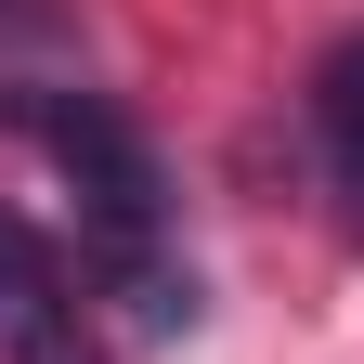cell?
<instances>
[{"label":"cell","mask_w":364,"mask_h":364,"mask_svg":"<svg viewBox=\"0 0 364 364\" xmlns=\"http://www.w3.org/2000/svg\"><path fill=\"white\" fill-rule=\"evenodd\" d=\"M312 144H326V169L364 196V39H338V53L312 65Z\"/></svg>","instance_id":"3957f363"},{"label":"cell","mask_w":364,"mask_h":364,"mask_svg":"<svg viewBox=\"0 0 364 364\" xmlns=\"http://www.w3.org/2000/svg\"><path fill=\"white\" fill-rule=\"evenodd\" d=\"M0 351L14 364H91L78 351V299H65V260L0 208Z\"/></svg>","instance_id":"7a4b0ae2"},{"label":"cell","mask_w":364,"mask_h":364,"mask_svg":"<svg viewBox=\"0 0 364 364\" xmlns=\"http://www.w3.org/2000/svg\"><path fill=\"white\" fill-rule=\"evenodd\" d=\"M26 130L53 144V169L78 182V208H91V235L117 247V273L144 287V312H182L169 299V273H156V208H169V182H156V144L130 130L105 91H39Z\"/></svg>","instance_id":"6da1fadb"}]
</instances>
